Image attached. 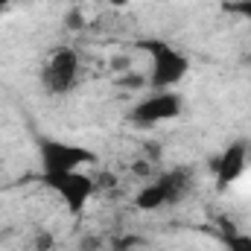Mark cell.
<instances>
[{
  "label": "cell",
  "instance_id": "6da1fadb",
  "mask_svg": "<svg viewBox=\"0 0 251 251\" xmlns=\"http://www.w3.org/2000/svg\"><path fill=\"white\" fill-rule=\"evenodd\" d=\"M41 149V167H44V181L47 178H59L67 173H76L82 164H94V152L85 146H73L64 140H53V137H41L38 140Z\"/></svg>",
  "mask_w": 251,
  "mask_h": 251
},
{
  "label": "cell",
  "instance_id": "7a4b0ae2",
  "mask_svg": "<svg viewBox=\"0 0 251 251\" xmlns=\"http://www.w3.org/2000/svg\"><path fill=\"white\" fill-rule=\"evenodd\" d=\"M140 50L149 53L152 59V70H149V85L152 88H173L178 85L190 70L187 56H181L178 50H173L164 41H140Z\"/></svg>",
  "mask_w": 251,
  "mask_h": 251
},
{
  "label": "cell",
  "instance_id": "3957f363",
  "mask_svg": "<svg viewBox=\"0 0 251 251\" xmlns=\"http://www.w3.org/2000/svg\"><path fill=\"white\" fill-rule=\"evenodd\" d=\"M41 79H44V88L50 94H67V91H73L76 82H79V56H76V50H70V47L53 50L47 64H44Z\"/></svg>",
  "mask_w": 251,
  "mask_h": 251
},
{
  "label": "cell",
  "instance_id": "277c9868",
  "mask_svg": "<svg viewBox=\"0 0 251 251\" xmlns=\"http://www.w3.org/2000/svg\"><path fill=\"white\" fill-rule=\"evenodd\" d=\"M178 114H181V97L173 91H161V94H155V97H149L131 108V123L140 126V128H149L155 123L173 120Z\"/></svg>",
  "mask_w": 251,
  "mask_h": 251
},
{
  "label": "cell",
  "instance_id": "5b68a950",
  "mask_svg": "<svg viewBox=\"0 0 251 251\" xmlns=\"http://www.w3.org/2000/svg\"><path fill=\"white\" fill-rule=\"evenodd\" d=\"M47 184L64 199V204H67L70 213H79L88 204V199L94 196V181L85 173H79V170L67 173V176H59V178H47Z\"/></svg>",
  "mask_w": 251,
  "mask_h": 251
},
{
  "label": "cell",
  "instance_id": "8992f818",
  "mask_svg": "<svg viewBox=\"0 0 251 251\" xmlns=\"http://www.w3.org/2000/svg\"><path fill=\"white\" fill-rule=\"evenodd\" d=\"M246 161H249V146H246L243 140L231 143V146L219 155V161H216V178H219V184H222V187H225V184H234V181L243 176Z\"/></svg>",
  "mask_w": 251,
  "mask_h": 251
},
{
  "label": "cell",
  "instance_id": "52a82bcc",
  "mask_svg": "<svg viewBox=\"0 0 251 251\" xmlns=\"http://www.w3.org/2000/svg\"><path fill=\"white\" fill-rule=\"evenodd\" d=\"M161 181V187H164V193H167V204L173 201H181L184 196H187V190H190V176H187V170H176V173H167V176H161L158 178Z\"/></svg>",
  "mask_w": 251,
  "mask_h": 251
},
{
  "label": "cell",
  "instance_id": "ba28073f",
  "mask_svg": "<svg viewBox=\"0 0 251 251\" xmlns=\"http://www.w3.org/2000/svg\"><path fill=\"white\" fill-rule=\"evenodd\" d=\"M161 204H167V193L161 187V181H155V184H149V187H143L137 193V207L140 210H158Z\"/></svg>",
  "mask_w": 251,
  "mask_h": 251
},
{
  "label": "cell",
  "instance_id": "9c48e42d",
  "mask_svg": "<svg viewBox=\"0 0 251 251\" xmlns=\"http://www.w3.org/2000/svg\"><path fill=\"white\" fill-rule=\"evenodd\" d=\"M228 251H251V237H246V234H231L228 237Z\"/></svg>",
  "mask_w": 251,
  "mask_h": 251
},
{
  "label": "cell",
  "instance_id": "30bf717a",
  "mask_svg": "<svg viewBox=\"0 0 251 251\" xmlns=\"http://www.w3.org/2000/svg\"><path fill=\"white\" fill-rule=\"evenodd\" d=\"M225 9H228V12H237V15H243V18H251V0H234V3H228Z\"/></svg>",
  "mask_w": 251,
  "mask_h": 251
},
{
  "label": "cell",
  "instance_id": "8fae6325",
  "mask_svg": "<svg viewBox=\"0 0 251 251\" xmlns=\"http://www.w3.org/2000/svg\"><path fill=\"white\" fill-rule=\"evenodd\" d=\"M50 246H53V237L50 234H38L35 237V251H50Z\"/></svg>",
  "mask_w": 251,
  "mask_h": 251
},
{
  "label": "cell",
  "instance_id": "7c38bea8",
  "mask_svg": "<svg viewBox=\"0 0 251 251\" xmlns=\"http://www.w3.org/2000/svg\"><path fill=\"white\" fill-rule=\"evenodd\" d=\"M70 26H82V15H79V12L70 15Z\"/></svg>",
  "mask_w": 251,
  "mask_h": 251
},
{
  "label": "cell",
  "instance_id": "4fadbf2b",
  "mask_svg": "<svg viewBox=\"0 0 251 251\" xmlns=\"http://www.w3.org/2000/svg\"><path fill=\"white\" fill-rule=\"evenodd\" d=\"M3 6H6V0H0V9H3Z\"/></svg>",
  "mask_w": 251,
  "mask_h": 251
},
{
  "label": "cell",
  "instance_id": "5bb4252c",
  "mask_svg": "<svg viewBox=\"0 0 251 251\" xmlns=\"http://www.w3.org/2000/svg\"><path fill=\"white\" fill-rule=\"evenodd\" d=\"M246 62H249V64H251V56H249V59H246Z\"/></svg>",
  "mask_w": 251,
  "mask_h": 251
}]
</instances>
